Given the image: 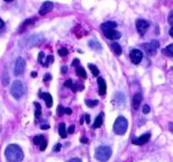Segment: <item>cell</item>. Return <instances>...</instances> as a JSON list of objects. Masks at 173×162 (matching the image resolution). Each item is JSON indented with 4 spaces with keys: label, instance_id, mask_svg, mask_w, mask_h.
I'll list each match as a JSON object with an SVG mask.
<instances>
[{
    "label": "cell",
    "instance_id": "obj_1",
    "mask_svg": "<svg viewBox=\"0 0 173 162\" xmlns=\"http://www.w3.org/2000/svg\"><path fill=\"white\" fill-rule=\"evenodd\" d=\"M5 157L8 162H22L24 152L17 144H9L5 150Z\"/></svg>",
    "mask_w": 173,
    "mask_h": 162
},
{
    "label": "cell",
    "instance_id": "obj_2",
    "mask_svg": "<svg viewBox=\"0 0 173 162\" xmlns=\"http://www.w3.org/2000/svg\"><path fill=\"white\" fill-rule=\"evenodd\" d=\"M128 130V121L126 117L119 116L114 122V125H113V132L117 134V135H123Z\"/></svg>",
    "mask_w": 173,
    "mask_h": 162
},
{
    "label": "cell",
    "instance_id": "obj_3",
    "mask_svg": "<svg viewBox=\"0 0 173 162\" xmlns=\"http://www.w3.org/2000/svg\"><path fill=\"white\" fill-rule=\"evenodd\" d=\"M112 155L111 147H107V145H101L96 149L95 151V158L100 162H107Z\"/></svg>",
    "mask_w": 173,
    "mask_h": 162
},
{
    "label": "cell",
    "instance_id": "obj_4",
    "mask_svg": "<svg viewBox=\"0 0 173 162\" xmlns=\"http://www.w3.org/2000/svg\"><path fill=\"white\" fill-rule=\"evenodd\" d=\"M25 87L24 85L20 82V81H14L13 85H11V88H10V94L11 96L14 97L15 99H19L22 97L24 96L25 94Z\"/></svg>",
    "mask_w": 173,
    "mask_h": 162
},
{
    "label": "cell",
    "instance_id": "obj_5",
    "mask_svg": "<svg viewBox=\"0 0 173 162\" xmlns=\"http://www.w3.org/2000/svg\"><path fill=\"white\" fill-rule=\"evenodd\" d=\"M26 66V62L23 57H18L15 62V68H14V73L15 76H20L23 74V72L25 70Z\"/></svg>",
    "mask_w": 173,
    "mask_h": 162
},
{
    "label": "cell",
    "instance_id": "obj_6",
    "mask_svg": "<svg viewBox=\"0 0 173 162\" xmlns=\"http://www.w3.org/2000/svg\"><path fill=\"white\" fill-rule=\"evenodd\" d=\"M158 46H160L158 40H152L149 43H145L144 44V49H145V51L147 52L148 54L154 55V54H156V51H157Z\"/></svg>",
    "mask_w": 173,
    "mask_h": 162
},
{
    "label": "cell",
    "instance_id": "obj_7",
    "mask_svg": "<svg viewBox=\"0 0 173 162\" xmlns=\"http://www.w3.org/2000/svg\"><path fill=\"white\" fill-rule=\"evenodd\" d=\"M148 27H149V24H148V21L144 19H138L136 21V28H137L138 33L140 34V35H144L146 32H147Z\"/></svg>",
    "mask_w": 173,
    "mask_h": 162
},
{
    "label": "cell",
    "instance_id": "obj_8",
    "mask_svg": "<svg viewBox=\"0 0 173 162\" xmlns=\"http://www.w3.org/2000/svg\"><path fill=\"white\" fill-rule=\"evenodd\" d=\"M142 59V51L137 50V49H133V50L130 51V60H131L132 63L138 64V63H140Z\"/></svg>",
    "mask_w": 173,
    "mask_h": 162
},
{
    "label": "cell",
    "instance_id": "obj_9",
    "mask_svg": "<svg viewBox=\"0 0 173 162\" xmlns=\"http://www.w3.org/2000/svg\"><path fill=\"white\" fill-rule=\"evenodd\" d=\"M52 9H53V4H52L51 1H45V2L42 4L39 13H40L41 16H44V15H46L48 13H50Z\"/></svg>",
    "mask_w": 173,
    "mask_h": 162
},
{
    "label": "cell",
    "instance_id": "obj_10",
    "mask_svg": "<svg viewBox=\"0 0 173 162\" xmlns=\"http://www.w3.org/2000/svg\"><path fill=\"white\" fill-rule=\"evenodd\" d=\"M43 40V37H41L39 35H31L30 40H26V45L25 46H33V45H39L41 42Z\"/></svg>",
    "mask_w": 173,
    "mask_h": 162
},
{
    "label": "cell",
    "instance_id": "obj_11",
    "mask_svg": "<svg viewBox=\"0 0 173 162\" xmlns=\"http://www.w3.org/2000/svg\"><path fill=\"white\" fill-rule=\"evenodd\" d=\"M149 137H151V134H149V133H146V134H144V135H142V136L138 137V138H133V140H132V143L136 144V145H142V144H145V143H147V142L149 141Z\"/></svg>",
    "mask_w": 173,
    "mask_h": 162
},
{
    "label": "cell",
    "instance_id": "obj_12",
    "mask_svg": "<svg viewBox=\"0 0 173 162\" xmlns=\"http://www.w3.org/2000/svg\"><path fill=\"white\" fill-rule=\"evenodd\" d=\"M104 35H105V37L109 38V40H119V38L121 37V33L116 29H111V30L104 32Z\"/></svg>",
    "mask_w": 173,
    "mask_h": 162
},
{
    "label": "cell",
    "instance_id": "obj_13",
    "mask_svg": "<svg viewBox=\"0 0 173 162\" xmlns=\"http://www.w3.org/2000/svg\"><path fill=\"white\" fill-rule=\"evenodd\" d=\"M142 95L140 92H137L136 95H133L132 97V107L135 110H137L139 106H140V102H142Z\"/></svg>",
    "mask_w": 173,
    "mask_h": 162
},
{
    "label": "cell",
    "instance_id": "obj_14",
    "mask_svg": "<svg viewBox=\"0 0 173 162\" xmlns=\"http://www.w3.org/2000/svg\"><path fill=\"white\" fill-rule=\"evenodd\" d=\"M97 83H98V92L101 96H104L107 94V83L103 78H97Z\"/></svg>",
    "mask_w": 173,
    "mask_h": 162
},
{
    "label": "cell",
    "instance_id": "obj_15",
    "mask_svg": "<svg viewBox=\"0 0 173 162\" xmlns=\"http://www.w3.org/2000/svg\"><path fill=\"white\" fill-rule=\"evenodd\" d=\"M117 27V23L116 21H105L101 25V29L103 32H107V30L114 29Z\"/></svg>",
    "mask_w": 173,
    "mask_h": 162
},
{
    "label": "cell",
    "instance_id": "obj_16",
    "mask_svg": "<svg viewBox=\"0 0 173 162\" xmlns=\"http://www.w3.org/2000/svg\"><path fill=\"white\" fill-rule=\"evenodd\" d=\"M125 101H126L125 96H123L122 94H119V92H118L117 95L114 96V98H113V102H114L116 105H118V106H122V105L125 104Z\"/></svg>",
    "mask_w": 173,
    "mask_h": 162
},
{
    "label": "cell",
    "instance_id": "obj_17",
    "mask_svg": "<svg viewBox=\"0 0 173 162\" xmlns=\"http://www.w3.org/2000/svg\"><path fill=\"white\" fill-rule=\"evenodd\" d=\"M41 97H43V99L45 100V104H46V107H49L50 108L51 106H52V102H53V100H52V96H51L50 94H46V92H40L39 94Z\"/></svg>",
    "mask_w": 173,
    "mask_h": 162
},
{
    "label": "cell",
    "instance_id": "obj_18",
    "mask_svg": "<svg viewBox=\"0 0 173 162\" xmlns=\"http://www.w3.org/2000/svg\"><path fill=\"white\" fill-rule=\"evenodd\" d=\"M34 23H35V18H28V19L26 20L25 23H23V24H22V26H20V28L18 29V32H19V33H22L23 30L27 28V26L32 25V24H34Z\"/></svg>",
    "mask_w": 173,
    "mask_h": 162
},
{
    "label": "cell",
    "instance_id": "obj_19",
    "mask_svg": "<svg viewBox=\"0 0 173 162\" xmlns=\"http://www.w3.org/2000/svg\"><path fill=\"white\" fill-rule=\"evenodd\" d=\"M103 116H104V114H103V113H101V114H100V115L96 117V119H95L94 124H93V127H94V128H98V127H100L102 124H103Z\"/></svg>",
    "mask_w": 173,
    "mask_h": 162
},
{
    "label": "cell",
    "instance_id": "obj_20",
    "mask_svg": "<svg viewBox=\"0 0 173 162\" xmlns=\"http://www.w3.org/2000/svg\"><path fill=\"white\" fill-rule=\"evenodd\" d=\"M76 73H77V76L79 77V78H83V79H85V78L87 77L86 72H85V69H84V68H81V66L76 68Z\"/></svg>",
    "mask_w": 173,
    "mask_h": 162
},
{
    "label": "cell",
    "instance_id": "obj_21",
    "mask_svg": "<svg viewBox=\"0 0 173 162\" xmlns=\"http://www.w3.org/2000/svg\"><path fill=\"white\" fill-rule=\"evenodd\" d=\"M59 134L62 138H66L67 137V130H66V125L63 123H61L59 125Z\"/></svg>",
    "mask_w": 173,
    "mask_h": 162
},
{
    "label": "cell",
    "instance_id": "obj_22",
    "mask_svg": "<svg viewBox=\"0 0 173 162\" xmlns=\"http://www.w3.org/2000/svg\"><path fill=\"white\" fill-rule=\"evenodd\" d=\"M88 45L91 46L92 49H93V50H101L102 49V46H101V44H100V43H98V42H96V40H89V42H88Z\"/></svg>",
    "mask_w": 173,
    "mask_h": 162
},
{
    "label": "cell",
    "instance_id": "obj_23",
    "mask_svg": "<svg viewBox=\"0 0 173 162\" xmlns=\"http://www.w3.org/2000/svg\"><path fill=\"white\" fill-rule=\"evenodd\" d=\"M111 46H112V50L114 51V53H116L117 55H120V54L122 53V50H121V46H120V44H118V43H112Z\"/></svg>",
    "mask_w": 173,
    "mask_h": 162
},
{
    "label": "cell",
    "instance_id": "obj_24",
    "mask_svg": "<svg viewBox=\"0 0 173 162\" xmlns=\"http://www.w3.org/2000/svg\"><path fill=\"white\" fill-rule=\"evenodd\" d=\"M163 53L168 56H173V44H170V45L166 46V47L163 50Z\"/></svg>",
    "mask_w": 173,
    "mask_h": 162
},
{
    "label": "cell",
    "instance_id": "obj_25",
    "mask_svg": "<svg viewBox=\"0 0 173 162\" xmlns=\"http://www.w3.org/2000/svg\"><path fill=\"white\" fill-rule=\"evenodd\" d=\"M88 68H89V70L92 71L93 76H95V77L98 76L100 71H98V69H97V66H94V64H88Z\"/></svg>",
    "mask_w": 173,
    "mask_h": 162
},
{
    "label": "cell",
    "instance_id": "obj_26",
    "mask_svg": "<svg viewBox=\"0 0 173 162\" xmlns=\"http://www.w3.org/2000/svg\"><path fill=\"white\" fill-rule=\"evenodd\" d=\"M44 141H45V140L43 138L42 135H36V136L33 138V143L36 144V145H40L41 143H42V142H44Z\"/></svg>",
    "mask_w": 173,
    "mask_h": 162
},
{
    "label": "cell",
    "instance_id": "obj_27",
    "mask_svg": "<svg viewBox=\"0 0 173 162\" xmlns=\"http://www.w3.org/2000/svg\"><path fill=\"white\" fill-rule=\"evenodd\" d=\"M53 60H54V59H53V56L52 55H49V56H46V60L44 61V62H43V64H42V66H49L51 64V63H52V62H53Z\"/></svg>",
    "mask_w": 173,
    "mask_h": 162
},
{
    "label": "cell",
    "instance_id": "obj_28",
    "mask_svg": "<svg viewBox=\"0 0 173 162\" xmlns=\"http://www.w3.org/2000/svg\"><path fill=\"white\" fill-rule=\"evenodd\" d=\"M58 54L60 56H67L69 54V52H68V50H67L66 47H61V49H59V51H58Z\"/></svg>",
    "mask_w": 173,
    "mask_h": 162
},
{
    "label": "cell",
    "instance_id": "obj_29",
    "mask_svg": "<svg viewBox=\"0 0 173 162\" xmlns=\"http://www.w3.org/2000/svg\"><path fill=\"white\" fill-rule=\"evenodd\" d=\"M34 106L36 107L35 117H36V118H40V117H41V105L39 104V102H34Z\"/></svg>",
    "mask_w": 173,
    "mask_h": 162
},
{
    "label": "cell",
    "instance_id": "obj_30",
    "mask_svg": "<svg viewBox=\"0 0 173 162\" xmlns=\"http://www.w3.org/2000/svg\"><path fill=\"white\" fill-rule=\"evenodd\" d=\"M85 104H86L87 106H89V107H95L98 104V101L97 100H91V99H86L85 100Z\"/></svg>",
    "mask_w": 173,
    "mask_h": 162
},
{
    "label": "cell",
    "instance_id": "obj_31",
    "mask_svg": "<svg viewBox=\"0 0 173 162\" xmlns=\"http://www.w3.org/2000/svg\"><path fill=\"white\" fill-rule=\"evenodd\" d=\"M44 57H45V54L43 53V52H40L39 53V63H41V64H43V60H44Z\"/></svg>",
    "mask_w": 173,
    "mask_h": 162
},
{
    "label": "cell",
    "instance_id": "obj_32",
    "mask_svg": "<svg viewBox=\"0 0 173 162\" xmlns=\"http://www.w3.org/2000/svg\"><path fill=\"white\" fill-rule=\"evenodd\" d=\"M65 86L68 87V88H72V86H74V81L71 80V79H68V80L65 82Z\"/></svg>",
    "mask_w": 173,
    "mask_h": 162
},
{
    "label": "cell",
    "instance_id": "obj_33",
    "mask_svg": "<svg viewBox=\"0 0 173 162\" xmlns=\"http://www.w3.org/2000/svg\"><path fill=\"white\" fill-rule=\"evenodd\" d=\"M149 110H151V108H149L148 105H144V106H142V113H144V114H148Z\"/></svg>",
    "mask_w": 173,
    "mask_h": 162
},
{
    "label": "cell",
    "instance_id": "obj_34",
    "mask_svg": "<svg viewBox=\"0 0 173 162\" xmlns=\"http://www.w3.org/2000/svg\"><path fill=\"white\" fill-rule=\"evenodd\" d=\"M169 24L173 26V10L169 14Z\"/></svg>",
    "mask_w": 173,
    "mask_h": 162
},
{
    "label": "cell",
    "instance_id": "obj_35",
    "mask_svg": "<svg viewBox=\"0 0 173 162\" xmlns=\"http://www.w3.org/2000/svg\"><path fill=\"white\" fill-rule=\"evenodd\" d=\"M45 149H46V142L44 141V142H42V143L40 144V150H41V151H44Z\"/></svg>",
    "mask_w": 173,
    "mask_h": 162
},
{
    "label": "cell",
    "instance_id": "obj_36",
    "mask_svg": "<svg viewBox=\"0 0 173 162\" xmlns=\"http://www.w3.org/2000/svg\"><path fill=\"white\" fill-rule=\"evenodd\" d=\"M63 111H65V108H63V107H62V106L58 107V111H57V113H58V115H62V114H63Z\"/></svg>",
    "mask_w": 173,
    "mask_h": 162
},
{
    "label": "cell",
    "instance_id": "obj_37",
    "mask_svg": "<svg viewBox=\"0 0 173 162\" xmlns=\"http://www.w3.org/2000/svg\"><path fill=\"white\" fill-rule=\"evenodd\" d=\"M75 132V125H70V126L68 127V133H74Z\"/></svg>",
    "mask_w": 173,
    "mask_h": 162
},
{
    "label": "cell",
    "instance_id": "obj_38",
    "mask_svg": "<svg viewBox=\"0 0 173 162\" xmlns=\"http://www.w3.org/2000/svg\"><path fill=\"white\" fill-rule=\"evenodd\" d=\"M72 66H79V60H78V59H75V60L72 61Z\"/></svg>",
    "mask_w": 173,
    "mask_h": 162
},
{
    "label": "cell",
    "instance_id": "obj_39",
    "mask_svg": "<svg viewBox=\"0 0 173 162\" xmlns=\"http://www.w3.org/2000/svg\"><path fill=\"white\" fill-rule=\"evenodd\" d=\"M65 113H66L67 115H71V113H72V110H71L70 108H65Z\"/></svg>",
    "mask_w": 173,
    "mask_h": 162
},
{
    "label": "cell",
    "instance_id": "obj_40",
    "mask_svg": "<svg viewBox=\"0 0 173 162\" xmlns=\"http://www.w3.org/2000/svg\"><path fill=\"white\" fill-rule=\"evenodd\" d=\"M84 117H85V121H86V123L88 124V123L91 122V116H89V115H84Z\"/></svg>",
    "mask_w": 173,
    "mask_h": 162
},
{
    "label": "cell",
    "instance_id": "obj_41",
    "mask_svg": "<svg viewBox=\"0 0 173 162\" xmlns=\"http://www.w3.org/2000/svg\"><path fill=\"white\" fill-rule=\"evenodd\" d=\"M68 162H81V159H77V158H74V159L69 160Z\"/></svg>",
    "mask_w": 173,
    "mask_h": 162
},
{
    "label": "cell",
    "instance_id": "obj_42",
    "mask_svg": "<svg viewBox=\"0 0 173 162\" xmlns=\"http://www.w3.org/2000/svg\"><path fill=\"white\" fill-rule=\"evenodd\" d=\"M49 80H51V76L49 74V73H48V74H45V77H44V81H46V82H48Z\"/></svg>",
    "mask_w": 173,
    "mask_h": 162
},
{
    "label": "cell",
    "instance_id": "obj_43",
    "mask_svg": "<svg viewBox=\"0 0 173 162\" xmlns=\"http://www.w3.org/2000/svg\"><path fill=\"white\" fill-rule=\"evenodd\" d=\"M169 130H170L171 133H173V123H170V124H169Z\"/></svg>",
    "mask_w": 173,
    "mask_h": 162
},
{
    "label": "cell",
    "instance_id": "obj_44",
    "mask_svg": "<svg viewBox=\"0 0 173 162\" xmlns=\"http://www.w3.org/2000/svg\"><path fill=\"white\" fill-rule=\"evenodd\" d=\"M67 70H68L67 66H62V68H61V72H62V73H67Z\"/></svg>",
    "mask_w": 173,
    "mask_h": 162
},
{
    "label": "cell",
    "instance_id": "obj_45",
    "mask_svg": "<svg viewBox=\"0 0 173 162\" xmlns=\"http://www.w3.org/2000/svg\"><path fill=\"white\" fill-rule=\"evenodd\" d=\"M4 26H5V23H4V20L0 18V29H1V28H2Z\"/></svg>",
    "mask_w": 173,
    "mask_h": 162
},
{
    "label": "cell",
    "instance_id": "obj_46",
    "mask_svg": "<svg viewBox=\"0 0 173 162\" xmlns=\"http://www.w3.org/2000/svg\"><path fill=\"white\" fill-rule=\"evenodd\" d=\"M60 147H61V144H58V145L54 147V151H59V150H60Z\"/></svg>",
    "mask_w": 173,
    "mask_h": 162
},
{
    "label": "cell",
    "instance_id": "obj_47",
    "mask_svg": "<svg viewBox=\"0 0 173 162\" xmlns=\"http://www.w3.org/2000/svg\"><path fill=\"white\" fill-rule=\"evenodd\" d=\"M49 125H42V126H41V128H42V130H48V128H49Z\"/></svg>",
    "mask_w": 173,
    "mask_h": 162
},
{
    "label": "cell",
    "instance_id": "obj_48",
    "mask_svg": "<svg viewBox=\"0 0 173 162\" xmlns=\"http://www.w3.org/2000/svg\"><path fill=\"white\" fill-rule=\"evenodd\" d=\"M81 142H83V143H88V140L85 138V137H83V138H81Z\"/></svg>",
    "mask_w": 173,
    "mask_h": 162
},
{
    "label": "cell",
    "instance_id": "obj_49",
    "mask_svg": "<svg viewBox=\"0 0 173 162\" xmlns=\"http://www.w3.org/2000/svg\"><path fill=\"white\" fill-rule=\"evenodd\" d=\"M31 76L33 77V78H35V77L37 76V73H36L35 71H33V72H32V74H31Z\"/></svg>",
    "mask_w": 173,
    "mask_h": 162
},
{
    "label": "cell",
    "instance_id": "obj_50",
    "mask_svg": "<svg viewBox=\"0 0 173 162\" xmlns=\"http://www.w3.org/2000/svg\"><path fill=\"white\" fill-rule=\"evenodd\" d=\"M170 36H172L173 37V27L172 28H170Z\"/></svg>",
    "mask_w": 173,
    "mask_h": 162
},
{
    "label": "cell",
    "instance_id": "obj_51",
    "mask_svg": "<svg viewBox=\"0 0 173 162\" xmlns=\"http://www.w3.org/2000/svg\"><path fill=\"white\" fill-rule=\"evenodd\" d=\"M5 1H7V2H11V1H14V0H5Z\"/></svg>",
    "mask_w": 173,
    "mask_h": 162
}]
</instances>
